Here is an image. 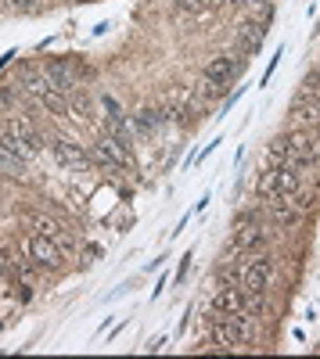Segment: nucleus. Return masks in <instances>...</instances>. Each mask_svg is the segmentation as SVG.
Segmentation results:
<instances>
[{
  "mask_svg": "<svg viewBox=\"0 0 320 359\" xmlns=\"http://www.w3.org/2000/svg\"><path fill=\"white\" fill-rule=\"evenodd\" d=\"M302 191V172L295 165H277L267 169L259 180V198L263 201H277V198H295Z\"/></svg>",
  "mask_w": 320,
  "mask_h": 359,
  "instance_id": "f257e3e1",
  "label": "nucleus"
},
{
  "mask_svg": "<svg viewBox=\"0 0 320 359\" xmlns=\"http://www.w3.org/2000/svg\"><path fill=\"white\" fill-rule=\"evenodd\" d=\"M91 162L101 165V169H108V172H130V169H133V151H130L126 140L105 133V137L91 147Z\"/></svg>",
  "mask_w": 320,
  "mask_h": 359,
  "instance_id": "f03ea898",
  "label": "nucleus"
},
{
  "mask_svg": "<svg viewBox=\"0 0 320 359\" xmlns=\"http://www.w3.org/2000/svg\"><path fill=\"white\" fill-rule=\"evenodd\" d=\"M281 140H284V151H288V158H292L295 169L313 165L320 158V144H316V133L313 130H292V133L281 137Z\"/></svg>",
  "mask_w": 320,
  "mask_h": 359,
  "instance_id": "7ed1b4c3",
  "label": "nucleus"
},
{
  "mask_svg": "<svg viewBox=\"0 0 320 359\" xmlns=\"http://www.w3.org/2000/svg\"><path fill=\"white\" fill-rule=\"evenodd\" d=\"M270 277H274V262L267 255H259V259H248L241 266V280L238 284H241L245 294H263L270 287Z\"/></svg>",
  "mask_w": 320,
  "mask_h": 359,
  "instance_id": "20e7f679",
  "label": "nucleus"
},
{
  "mask_svg": "<svg viewBox=\"0 0 320 359\" xmlns=\"http://www.w3.org/2000/svg\"><path fill=\"white\" fill-rule=\"evenodd\" d=\"M245 62H252L248 54H220V57H213V62L206 65V79H213V83H220V86H230L238 76H241V69H245Z\"/></svg>",
  "mask_w": 320,
  "mask_h": 359,
  "instance_id": "39448f33",
  "label": "nucleus"
},
{
  "mask_svg": "<svg viewBox=\"0 0 320 359\" xmlns=\"http://www.w3.org/2000/svg\"><path fill=\"white\" fill-rule=\"evenodd\" d=\"M270 226H259V219L255 223H238V233H234V252H255V248H267V241H270Z\"/></svg>",
  "mask_w": 320,
  "mask_h": 359,
  "instance_id": "423d86ee",
  "label": "nucleus"
},
{
  "mask_svg": "<svg viewBox=\"0 0 320 359\" xmlns=\"http://www.w3.org/2000/svg\"><path fill=\"white\" fill-rule=\"evenodd\" d=\"M25 252H29V259H33L36 266H44V269H58V266H62V248H58L51 237H44V233L29 237Z\"/></svg>",
  "mask_w": 320,
  "mask_h": 359,
  "instance_id": "0eeeda50",
  "label": "nucleus"
},
{
  "mask_svg": "<svg viewBox=\"0 0 320 359\" xmlns=\"http://www.w3.org/2000/svg\"><path fill=\"white\" fill-rule=\"evenodd\" d=\"M44 76H47V86L58 90V94H65V97L79 86V79H76V65H69V62H47V65H44Z\"/></svg>",
  "mask_w": 320,
  "mask_h": 359,
  "instance_id": "6e6552de",
  "label": "nucleus"
},
{
  "mask_svg": "<svg viewBox=\"0 0 320 359\" xmlns=\"http://www.w3.org/2000/svg\"><path fill=\"white\" fill-rule=\"evenodd\" d=\"M288 118H292L295 126H320V101L316 97H309V94H299L295 101H292V108H288Z\"/></svg>",
  "mask_w": 320,
  "mask_h": 359,
  "instance_id": "1a4fd4ad",
  "label": "nucleus"
},
{
  "mask_svg": "<svg viewBox=\"0 0 320 359\" xmlns=\"http://www.w3.org/2000/svg\"><path fill=\"white\" fill-rule=\"evenodd\" d=\"M213 309H216L220 316L245 313V291H241V284H223V287L213 294Z\"/></svg>",
  "mask_w": 320,
  "mask_h": 359,
  "instance_id": "9d476101",
  "label": "nucleus"
},
{
  "mask_svg": "<svg viewBox=\"0 0 320 359\" xmlns=\"http://www.w3.org/2000/svg\"><path fill=\"white\" fill-rule=\"evenodd\" d=\"M51 147H54V158L62 162L65 169H86L91 165V155H86L79 144H72V140H54Z\"/></svg>",
  "mask_w": 320,
  "mask_h": 359,
  "instance_id": "9b49d317",
  "label": "nucleus"
},
{
  "mask_svg": "<svg viewBox=\"0 0 320 359\" xmlns=\"http://www.w3.org/2000/svg\"><path fill=\"white\" fill-rule=\"evenodd\" d=\"M15 90H22V94H44V90H51V86H47L44 69H36V65H22L18 76H15Z\"/></svg>",
  "mask_w": 320,
  "mask_h": 359,
  "instance_id": "f8f14e48",
  "label": "nucleus"
},
{
  "mask_svg": "<svg viewBox=\"0 0 320 359\" xmlns=\"http://www.w3.org/2000/svg\"><path fill=\"white\" fill-rule=\"evenodd\" d=\"M263 36H267V29L259 25V22H252V18H248V22L241 25V33H238V50L252 57V54L259 50V43H263Z\"/></svg>",
  "mask_w": 320,
  "mask_h": 359,
  "instance_id": "ddd939ff",
  "label": "nucleus"
},
{
  "mask_svg": "<svg viewBox=\"0 0 320 359\" xmlns=\"http://www.w3.org/2000/svg\"><path fill=\"white\" fill-rule=\"evenodd\" d=\"M227 4V0H177V11L180 15H201V18H209V15H216L220 8Z\"/></svg>",
  "mask_w": 320,
  "mask_h": 359,
  "instance_id": "4468645a",
  "label": "nucleus"
},
{
  "mask_svg": "<svg viewBox=\"0 0 320 359\" xmlns=\"http://www.w3.org/2000/svg\"><path fill=\"white\" fill-rule=\"evenodd\" d=\"M40 104H44L51 115H62V118H69V115H72L69 97H65V94H58V90H44V94H40Z\"/></svg>",
  "mask_w": 320,
  "mask_h": 359,
  "instance_id": "2eb2a0df",
  "label": "nucleus"
},
{
  "mask_svg": "<svg viewBox=\"0 0 320 359\" xmlns=\"http://www.w3.org/2000/svg\"><path fill=\"white\" fill-rule=\"evenodd\" d=\"M69 108H72L79 118H94V101H91V94H86L83 86H76L72 94H69Z\"/></svg>",
  "mask_w": 320,
  "mask_h": 359,
  "instance_id": "dca6fc26",
  "label": "nucleus"
},
{
  "mask_svg": "<svg viewBox=\"0 0 320 359\" xmlns=\"http://www.w3.org/2000/svg\"><path fill=\"white\" fill-rule=\"evenodd\" d=\"M0 169L11 172V176H22L25 172V158L15 155V151H8V147H0Z\"/></svg>",
  "mask_w": 320,
  "mask_h": 359,
  "instance_id": "f3484780",
  "label": "nucleus"
},
{
  "mask_svg": "<svg viewBox=\"0 0 320 359\" xmlns=\"http://www.w3.org/2000/svg\"><path fill=\"white\" fill-rule=\"evenodd\" d=\"M267 158H270V165H292V158H288V151H284V140L277 137L270 147H267Z\"/></svg>",
  "mask_w": 320,
  "mask_h": 359,
  "instance_id": "a211bd4d",
  "label": "nucleus"
},
{
  "mask_svg": "<svg viewBox=\"0 0 320 359\" xmlns=\"http://www.w3.org/2000/svg\"><path fill=\"white\" fill-rule=\"evenodd\" d=\"M302 94H309V97L320 101V65H313V69L306 72V79H302Z\"/></svg>",
  "mask_w": 320,
  "mask_h": 359,
  "instance_id": "6ab92c4d",
  "label": "nucleus"
},
{
  "mask_svg": "<svg viewBox=\"0 0 320 359\" xmlns=\"http://www.w3.org/2000/svg\"><path fill=\"white\" fill-rule=\"evenodd\" d=\"M33 230L44 233V237H58V233H62V226H58L54 219H47V216H36V219H33Z\"/></svg>",
  "mask_w": 320,
  "mask_h": 359,
  "instance_id": "aec40b11",
  "label": "nucleus"
},
{
  "mask_svg": "<svg viewBox=\"0 0 320 359\" xmlns=\"http://www.w3.org/2000/svg\"><path fill=\"white\" fill-rule=\"evenodd\" d=\"M101 104H105V111H108V115H123V111H119V104H115V97H101Z\"/></svg>",
  "mask_w": 320,
  "mask_h": 359,
  "instance_id": "412c9836",
  "label": "nucleus"
},
{
  "mask_svg": "<svg viewBox=\"0 0 320 359\" xmlns=\"http://www.w3.org/2000/svg\"><path fill=\"white\" fill-rule=\"evenodd\" d=\"M11 4H15L18 11H33V8H36V0H11Z\"/></svg>",
  "mask_w": 320,
  "mask_h": 359,
  "instance_id": "4be33fe9",
  "label": "nucleus"
}]
</instances>
